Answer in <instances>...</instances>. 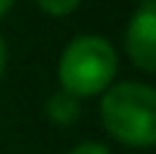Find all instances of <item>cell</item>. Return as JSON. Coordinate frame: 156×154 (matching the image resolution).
<instances>
[{"label": "cell", "mask_w": 156, "mask_h": 154, "mask_svg": "<svg viewBox=\"0 0 156 154\" xmlns=\"http://www.w3.org/2000/svg\"><path fill=\"white\" fill-rule=\"evenodd\" d=\"M104 130L137 149L156 143V94L148 83H118L101 96Z\"/></svg>", "instance_id": "6da1fadb"}, {"label": "cell", "mask_w": 156, "mask_h": 154, "mask_svg": "<svg viewBox=\"0 0 156 154\" xmlns=\"http://www.w3.org/2000/svg\"><path fill=\"white\" fill-rule=\"evenodd\" d=\"M126 52L143 72H156V8L154 3L140 6L126 28Z\"/></svg>", "instance_id": "3957f363"}, {"label": "cell", "mask_w": 156, "mask_h": 154, "mask_svg": "<svg viewBox=\"0 0 156 154\" xmlns=\"http://www.w3.org/2000/svg\"><path fill=\"white\" fill-rule=\"evenodd\" d=\"M145 3H154V0H143V6H145Z\"/></svg>", "instance_id": "9c48e42d"}, {"label": "cell", "mask_w": 156, "mask_h": 154, "mask_svg": "<svg viewBox=\"0 0 156 154\" xmlns=\"http://www.w3.org/2000/svg\"><path fill=\"white\" fill-rule=\"evenodd\" d=\"M47 118L58 127H71L77 118H80V99L66 94V91H55L49 99H47Z\"/></svg>", "instance_id": "277c9868"}, {"label": "cell", "mask_w": 156, "mask_h": 154, "mask_svg": "<svg viewBox=\"0 0 156 154\" xmlns=\"http://www.w3.org/2000/svg\"><path fill=\"white\" fill-rule=\"evenodd\" d=\"M11 6H14V0H0V17H5L11 11Z\"/></svg>", "instance_id": "ba28073f"}, {"label": "cell", "mask_w": 156, "mask_h": 154, "mask_svg": "<svg viewBox=\"0 0 156 154\" xmlns=\"http://www.w3.org/2000/svg\"><path fill=\"white\" fill-rule=\"evenodd\" d=\"M5 44H3V39H0V77H3V72H5Z\"/></svg>", "instance_id": "52a82bcc"}, {"label": "cell", "mask_w": 156, "mask_h": 154, "mask_svg": "<svg viewBox=\"0 0 156 154\" xmlns=\"http://www.w3.org/2000/svg\"><path fill=\"white\" fill-rule=\"evenodd\" d=\"M69 154H110V149L104 146V143H80V146H74Z\"/></svg>", "instance_id": "8992f818"}, {"label": "cell", "mask_w": 156, "mask_h": 154, "mask_svg": "<svg viewBox=\"0 0 156 154\" xmlns=\"http://www.w3.org/2000/svg\"><path fill=\"white\" fill-rule=\"evenodd\" d=\"M118 72V55L104 36H77L60 55V91L82 99L110 88Z\"/></svg>", "instance_id": "7a4b0ae2"}, {"label": "cell", "mask_w": 156, "mask_h": 154, "mask_svg": "<svg viewBox=\"0 0 156 154\" xmlns=\"http://www.w3.org/2000/svg\"><path fill=\"white\" fill-rule=\"evenodd\" d=\"M36 3H38L41 11H47L52 17H66L80 6V0H36Z\"/></svg>", "instance_id": "5b68a950"}]
</instances>
